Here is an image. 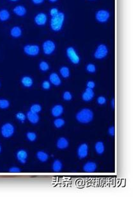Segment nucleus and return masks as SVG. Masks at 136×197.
<instances>
[{
    "instance_id": "f257e3e1",
    "label": "nucleus",
    "mask_w": 136,
    "mask_h": 197,
    "mask_svg": "<svg viewBox=\"0 0 136 197\" xmlns=\"http://www.w3.org/2000/svg\"><path fill=\"white\" fill-rule=\"evenodd\" d=\"M76 119L81 124H89L93 119V113L90 109H83L77 113Z\"/></svg>"
},
{
    "instance_id": "f03ea898",
    "label": "nucleus",
    "mask_w": 136,
    "mask_h": 197,
    "mask_svg": "<svg viewBox=\"0 0 136 197\" xmlns=\"http://www.w3.org/2000/svg\"><path fill=\"white\" fill-rule=\"evenodd\" d=\"M65 20V14L63 12H59V13L55 16L51 17V28L54 32H59L61 30Z\"/></svg>"
},
{
    "instance_id": "7ed1b4c3",
    "label": "nucleus",
    "mask_w": 136,
    "mask_h": 197,
    "mask_svg": "<svg viewBox=\"0 0 136 197\" xmlns=\"http://www.w3.org/2000/svg\"><path fill=\"white\" fill-rule=\"evenodd\" d=\"M15 132V127L10 123L5 124L1 128V134L5 138H9L14 135Z\"/></svg>"
},
{
    "instance_id": "20e7f679",
    "label": "nucleus",
    "mask_w": 136,
    "mask_h": 197,
    "mask_svg": "<svg viewBox=\"0 0 136 197\" xmlns=\"http://www.w3.org/2000/svg\"><path fill=\"white\" fill-rule=\"evenodd\" d=\"M66 55L72 63L73 64H79L80 58L76 50L73 47H69L66 49Z\"/></svg>"
},
{
    "instance_id": "39448f33",
    "label": "nucleus",
    "mask_w": 136,
    "mask_h": 197,
    "mask_svg": "<svg viewBox=\"0 0 136 197\" xmlns=\"http://www.w3.org/2000/svg\"><path fill=\"white\" fill-rule=\"evenodd\" d=\"M108 54V48L105 45H100L98 46L94 53V57L97 59H103Z\"/></svg>"
},
{
    "instance_id": "423d86ee",
    "label": "nucleus",
    "mask_w": 136,
    "mask_h": 197,
    "mask_svg": "<svg viewBox=\"0 0 136 197\" xmlns=\"http://www.w3.org/2000/svg\"><path fill=\"white\" fill-rule=\"evenodd\" d=\"M24 52L29 56L35 57L40 53V48L36 45H28L24 47Z\"/></svg>"
},
{
    "instance_id": "0eeeda50",
    "label": "nucleus",
    "mask_w": 136,
    "mask_h": 197,
    "mask_svg": "<svg viewBox=\"0 0 136 197\" xmlns=\"http://www.w3.org/2000/svg\"><path fill=\"white\" fill-rule=\"evenodd\" d=\"M42 48L44 54L49 55L52 54L54 52L56 49V45L53 41L47 40L43 43Z\"/></svg>"
},
{
    "instance_id": "6e6552de",
    "label": "nucleus",
    "mask_w": 136,
    "mask_h": 197,
    "mask_svg": "<svg viewBox=\"0 0 136 197\" xmlns=\"http://www.w3.org/2000/svg\"><path fill=\"white\" fill-rule=\"evenodd\" d=\"M110 17V13L106 10H100L97 11L95 15L96 20L100 23H106L108 21Z\"/></svg>"
},
{
    "instance_id": "1a4fd4ad",
    "label": "nucleus",
    "mask_w": 136,
    "mask_h": 197,
    "mask_svg": "<svg viewBox=\"0 0 136 197\" xmlns=\"http://www.w3.org/2000/svg\"><path fill=\"white\" fill-rule=\"evenodd\" d=\"M88 155V146L87 144L83 143L77 149V156L79 159H84Z\"/></svg>"
},
{
    "instance_id": "9d476101",
    "label": "nucleus",
    "mask_w": 136,
    "mask_h": 197,
    "mask_svg": "<svg viewBox=\"0 0 136 197\" xmlns=\"http://www.w3.org/2000/svg\"><path fill=\"white\" fill-rule=\"evenodd\" d=\"M95 93L93 89L87 88L82 95V99L84 102H90L93 99Z\"/></svg>"
},
{
    "instance_id": "9b49d317",
    "label": "nucleus",
    "mask_w": 136,
    "mask_h": 197,
    "mask_svg": "<svg viewBox=\"0 0 136 197\" xmlns=\"http://www.w3.org/2000/svg\"><path fill=\"white\" fill-rule=\"evenodd\" d=\"M47 17L46 14L44 13H39L36 14L35 17V23L39 26H44L47 23Z\"/></svg>"
},
{
    "instance_id": "f8f14e48",
    "label": "nucleus",
    "mask_w": 136,
    "mask_h": 197,
    "mask_svg": "<svg viewBox=\"0 0 136 197\" xmlns=\"http://www.w3.org/2000/svg\"><path fill=\"white\" fill-rule=\"evenodd\" d=\"M28 152L24 150H19L16 154L17 159L21 164H25L28 159Z\"/></svg>"
},
{
    "instance_id": "ddd939ff",
    "label": "nucleus",
    "mask_w": 136,
    "mask_h": 197,
    "mask_svg": "<svg viewBox=\"0 0 136 197\" xmlns=\"http://www.w3.org/2000/svg\"><path fill=\"white\" fill-rule=\"evenodd\" d=\"M26 118L28 120V121L32 124H36L39 121L40 118L39 116L37 113H35L31 111H28L26 114Z\"/></svg>"
},
{
    "instance_id": "4468645a",
    "label": "nucleus",
    "mask_w": 136,
    "mask_h": 197,
    "mask_svg": "<svg viewBox=\"0 0 136 197\" xmlns=\"http://www.w3.org/2000/svg\"><path fill=\"white\" fill-rule=\"evenodd\" d=\"M64 111L63 107L61 105H56L51 109V114L54 117H59Z\"/></svg>"
},
{
    "instance_id": "2eb2a0df",
    "label": "nucleus",
    "mask_w": 136,
    "mask_h": 197,
    "mask_svg": "<svg viewBox=\"0 0 136 197\" xmlns=\"http://www.w3.org/2000/svg\"><path fill=\"white\" fill-rule=\"evenodd\" d=\"M69 142L65 138H60L58 139L56 143V146L59 150H64L69 147Z\"/></svg>"
},
{
    "instance_id": "dca6fc26",
    "label": "nucleus",
    "mask_w": 136,
    "mask_h": 197,
    "mask_svg": "<svg viewBox=\"0 0 136 197\" xmlns=\"http://www.w3.org/2000/svg\"><path fill=\"white\" fill-rule=\"evenodd\" d=\"M49 82L55 86H59L61 84V78L56 73H53L49 75Z\"/></svg>"
},
{
    "instance_id": "f3484780",
    "label": "nucleus",
    "mask_w": 136,
    "mask_h": 197,
    "mask_svg": "<svg viewBox=\"0 0 136 197\" xmlns=\"http://www.w3.org/2000/svg\"><path fill=\"white\" fill-rule=\"evenodd\" d=\"M97 166L95 163L89 161L84 165L83 170L87 173H92V172H94L97 170Z\"/></svg>"
},
{
    "instance_id": "a211bd4d",
    "label": "nucleus",
    "mask_w": 136,
    "mask_h": 197,
    "mask_svg": "<svg viewBox=\"0 0 136 197\" xmlns=\"http://www.w3.org/2000/svg\"><path fill=\"white\" fill-rule=\"evenodd\" d=\"M14 13L19 17H22L26 14V9L22 5H18L15 7L14 10Z\"/></svg>"
},
{
    "instance_id": "6ab92c4d",
    "label": "nucleus",
    "mask_w": 136,
    "mask_h": 197,
    "mask_svg": "<svg viewBox=\"0 0 136 197\" xmlns=\"http://www.w3.org/2000/svg\"><path fill=\"white\" fill-rule=\"evenodd\" d=\"M21 84H22L24 87L29 88L32 87V86L33 85V81L30 77L25 76V77H23L21 78Z\"/></svg>"
},
{
    "instance_id": "aec40b11",
    "label": "nucleus",
    "mask_w": 136,
    "mask_h": 197,
    "mask_svg": "<svg viewBox=\"0 0 136 197\" xmlns=\"http://www.w3.org/2000/svg\"><path fill=\"white\" fill-rule=\"evenodd\" d=\"M10 35L14 38H20L22 35V30L19 27H14L10 30Z\"/></svg>"
},
{
    "instance_id": "412c9836",
    "label": "nucleus",
    "mask_w": 136,
    "mask_h": 197,
    "mask_svg": "<svg viewBox=\"0 0 136 197\" xmlns=\"http://www.w3.org/2000/svg\"><path fill=\"white\" fill-rule=\"evenodd\" d=\"M95 150L97 154L102 155L105 151V145L102 141H98L95 145Z\"/></svg>"
},
{
    "instance_id": "4be33fe9",
    "label": "nucleus",
    "mask_w": 136,
    "mask_h": 197,
    "mask_svg": "<svg viewBox=\"0 0 136 197\" xmlns=\"http://www.w3.org/2000/svg\"><path fill=\"white\" fill-rule=\"evenodd\" d=\"M36 157L42 163H45L49 159V155L44 151H39L36 153Z\"/></svg>"
},
{
    "instance_id": "5701e85b",
    "label": "nucleus",
    "mask_w": 136,
    "mask_h": 197,
    "mask_svg": "<svg viewBox=\"0 0 136 197\" xmlns=\"http://www.w3.org/2000/svg\"><path fill=\"white\" fill-rule=\"evenodd\" d=\"M10 13L6 9H2L0 10V21H6L10 18Z\"/></svg>"
},
{
    "instance_id": "b1692460",
    "label": "nucleus",
    "mask_w": 136,
    "mask_h": 197,
    "mask_svg": "<svg viewBox=\"0 0 136 197\" xmlns=\"http://www.w3.org/2000/svg\"><path fill=\"white\" fill-rule=\"evenodd\" d=\"M59 73H60V75H61V77L64 78H69L70 75V70H69V67H66V66L61 67L59 70Z\"/></svg>"
},
{
    "instance_id": "393cba45",
    "label": "nucleus",
    "mask_w": 136,
    "mask_h": 197,
    "mask_svg": "<svg viewBox=\"0 0 136 197\" xmlns=\"http://www.w3.org/2000/svg\"><path fill=\"white\" fill-rule=\"evenodd\" d=\"M63 168V164L59 160H55L53 163V170L55 172H59Z\"/></svg>"
},
{
    "instance_id": "a878e982",
    "label": "nucleus",
    "mask_w": 136,
    "mask_h": 197,
    "mask_svg": "<svg viewBox=\"0 0 136 197\" xmlns=\"http://www.w3.org/2000/svg\"><path fill=\"white\" fill-rule=\"evenodd\" d=\"M65 124V121L62 118H56L54 121V125L56 128H61Z\"/></svg>"
},
{
    "instance_id": "bb28decb",
    "label": "nucleus",
    "mask_w": 136,
    "mask_h": 197,
    "mask_svg": "<svg viewBox=\"0 0 136 197\" xmlns=\"http://www.w3.org/2000/svg\"><path fill=\"white\" fill-rule=\"evenodd\" d=\"M30 110L33 113L39 114L42 110V107L39 104H33L30 107Z\"/></svg>"
},
{
    "instance_id": "cd10ccee",
    "label": "nucleus",
    "mask_w": 136,
    "mask_h": 197,
    "mask_svg": "<svg viewBox=\"0 0 136 197\" xmlns=\"http://www.w3.org/2000/svg\"><path fill=\"white\" fill-rule=\"evenodd\" d=\"M49 65L46 61H42L39 64V68L42 71H47L49 70Z\"/></svg>"
},
{
    "instance_id": "c85d7f7f",
    "label": "nucleus",
    "mask_w": 136,
    "mask_h": 197,
    "mask_svg": "<svg viewBox=\"0 0 136 197\" xmlns=\"http://www.w3.org/2000/svg\"><path fill=\"white\" fill-rule=\"evenodd\" d=\"M10 106V102L5 99H0V109H7Z\"/></svg>"
},
{
    "instance_id": "c756f323",
    "label": "nucleus",
    "mask_w": 136,
    "mask_h": 197,
    "mask_svg": "<svg viewBox=\"0 0 136 197\" xmlns=\"http://www.w3.org/2000/svg\"><path fill=\"white\" fill-rule=\"evenodd\" d=\"M26 138L28 141L33 142L36 139V134L33 132H29L26 134Z\"/></svg>"
},
{
    "instance_id": "7c9ffc66",
    "label": "nucleus",
    "mask_w": 136,
    "mask_h": 197,
    "mask_svg": "<svg viewBox=\"0 0 136 197\" xmlns=\"http://www.w3.org/2000/svg\"><path fill=\"white\" fill-rule=\"evenodd\" d=\"M16 118L21 123H24L26 119V116L22 113H18L16 114Z\"/></svg>"
},
{
    "instance_id": "2f4dec72",
    "label": "nucleus",
    "mask_w": 136,
    "mask_h": 197,
    "mask_svg": "<svg viewBox=\"0 0 136 197\" xmlns=\"http://www.w3.org/2000/svg\"><path fill=\"white\" fill-rule=\"evenodd\" d=\"M63 98L65 101H70L72 99V95L69 91H65L63 94Z\"/></svg>"
},
{
    "instance_id": "473e14b6",
    "label": "nucleus",
    "mask_w": 136,
    "mask_h": 197,
    "mask_svg": "<svg viewBox=\"0 0 136 197\" xmlns=\"http://www.w3.org/2000/svg\"><path fill=\"white\" fill-rule=\"evenodd\" d=\"M96 66L93 64H89L86 66V71L90 73H94L96 71Z\"/></svg>"
},
{
    "instance_id": "72a5a7b5",
    "label": "nucleus",
    "mask_w": 136,
    "mask_h": 197,
    "mask_svg": "<svg viewBox=\"0 0 136 197\" xmlns=\"http://www.w3.org/2000/svg\"><path fill=\"white\" fill-rule=\"evenodd\" d=\"M97 103L98 105H100V106H104V105L106 103L107 100H106V97H104L103 96H98L97 98Z\"/></svg>"
},
{
    "instance_id": "f704fd0d",
    "label": "nucleus",
    "mask_w": 136,
    "mask_h": 197,
    "mask_svg": "<svg viewBox=\"0 0 136 197\" xmlns=\"http://www.w3.org/2000/svg\"><path fill=\"white\" fill-rule=\"evenodd\" d=\"M42 87L44 90H49V89L51 88V83H50V82L47 81H44L42 82Z\"/></svg>"
},
{
    "instance_id": "c9c22d12",
    "label": "nucleus",
    "mask_w": 136,
    "mask_h": 197,
    "mask_svg": "<svg viewBox=\"0 0 136 197\" xmlns=\"http://www.w3.org/2000/svg\"><path fill=\"white\" fill-rule=\"evenodd\" d=\"M58 13H59L58 9L56 8H53L50 10V15L51 16V17L56 16Z\"/></svg>"
},
{
    "instance_id": "e433bc0d",
    "label": "nucleus",
    "mask_w": 136,
    "mask_h": 197,
    "mask_svg": "<svg viewBox=\"0 0 136 197\" xmlns=\"http://www.w3.org/2000/svg\"><path fill=\"white\" fill-rule=\"evenodd\" d=\"M86 86H87V88H91V89H93V88L95 87V83L93 81H90L87 82V84H86Z\"/></svg>"
},
{
    "instance_id": "4c0bfd02",
    "label": "nucleus",
    "mask_w": 136,
    "mask_h": 197,
    "mask_svg": "<svg viewBox=\"0 0 136 197\" xmlns=\"http://www.w3.org/2000/svg\"><path fill=\"white\" fill-rule=\"evenodd\" d=\"M9 171L11 173H19L21 171V169L17 167H12L9 169Z\"/></svg>"
},
{
    "instance_id": "58836bf2",
    "label": "nucleus",
    "mask_w": 136,
    "mask_h": 197,
    "mask_svg": "<svg viewBox=\"0 0 136 197\" xmlns=\"http://www.w3.org/2000/svg\"><path fill=\"white\" fill-rule=\"evenodd\" d=\"M108 132H109V134L110 135H111V136H114V134H115V128H114V127L113 126L109 127V130H108Z\"/></svg>"
},
{
    "instance_id": "ea45409f",
    "label": "nucleus",
    "mask_w": 136,
    "mask_h": 197,
    "mask_svg": "<svg viewBox=\"0 0 136 197\" xmlns=\"http://www.w3.org/2000/svg\"><path fill=\"white\" fill-rule=\"evenodd\" d=\"M44 2V0H32V2L35 5H39Z\"/></svg>"
},
{
    "instance_id": "a19ab883",
    "label": "nucleus",
    "mask_w": 136,
    "mask_h": 197,
    "mask_svg": "<svg viewBox=\"0 0 136 197\" xmlns=\"http://www.w3.org/2000/svg\"><path fill=\"white\" fill-rule=\"evenodd\" d=\"M114 99H113L112 101H111V106H112V107L114 109Z\"/></svg>"
},
{
    "instance_id": "79ce46f5",
    "label": "nucleus",
    "mask_w": 136,
    "mask_h": 197,
    "mask_svg": "<svg viewBox=\"0 0 136 197\" xmlns=\"http://www.w3.org/2000/svg\"><path fill=\"white\" fill-rule=\"evenodd\" d=\"M49 1L51 3H54V2H56L58 0H49Z\"/></svg>"
},
{
    "instance_id": "37998d69",
    "label": "nucleus",
    "mask_w": 136,
    "mask_h": 197,
    "mask_svg": "<svg viewBox=\"0 0 136 197\" xmlns=\"http://www.w3.org/2000/svg\"><path fill=\"white\" fill-rule=\"evenodd\" d=\"M1 152H2V146H0V153H1Z\"/></svg>"
},
{
    "instance_id": "c03bdc74",
    "label": "nucleus",
    "mask_w": 136,
    "mask_h": 197,
    "mask_svg": "<svg viewBox=\"0 0 136 197\" xmlns=\"http://www.w3.org/2000/svg\"><path fill=\"white\" fill-rule=\"evenodd\" d=\"M10 1H12V2H17V0H10Z\"/></svg>"
},
{
    "instance_id": "a18cd8bd",
    "label": "nucleus",
    "mask_w": 136,
    "mask_h": 197,
    "mask_svg": "<svg viewBox=\"0 0 136 197\" xmlns=\"http://www.w3.org/2000/svg\"><path fill=\"white\" fill-rule=\"evenodd\" d=\"M0 85H1V84H0Z\"/></svg>"
}]
</instances>
